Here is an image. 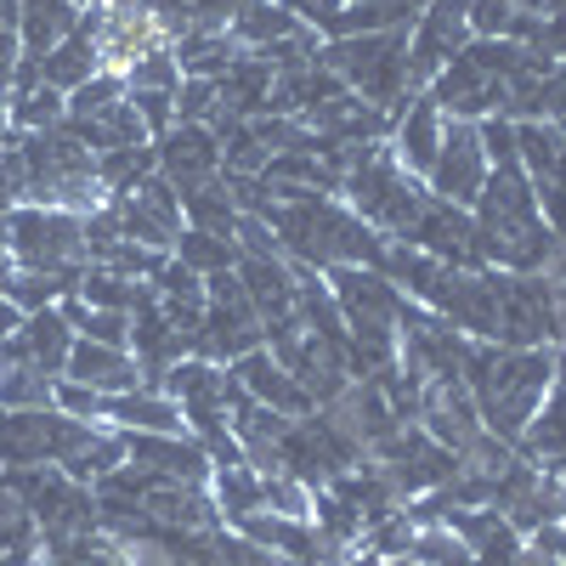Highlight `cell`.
Masks as SVG:
<instances>
[{"instance_id": "6da1fadb", "label": "cell", "mask_w": 566, "mask_h": 566, "mask_svg": "<svg viewBox=\"0 0 566 566\" xmlns=\"http://www.w3.org/2000/svg\"><path fill=\"white\" fill-rule=\"evenodd\" d=\"M555 346H533V352H510L493 340H470L464 352V386L476 397L482 431H493L499 442H522L533 413L544 408L549 386H555Z\"/></svg>"}, {"instance_id": "7a4b0ae2", "label": "cell", "mask_w": 566, "mask_h": 566, "mask_svg": "<svg viewBox=\"0 0 566 566\" xmlns=\"http://www.w3.org/2000/svg\"><path fill=\"white\" fill-rule=\"evenodd\" d=\"M431 187L419 176H408L386 142H363V148H346V181H340V205L357 210L380 239H402V232L419 221Z\"/></svg>"}, {"instance_id": "3957f363", "label": "cell", "mask_w": 566, "mask_h": 566, "mask_svg": "<svg viewBox=\"0 0 566 566\" xmlns=\"http://www.w3.org/2000/svg\"><path fill=\"white\" fill-rule=\"evenodd\" d=\"M0 239H7L12 266L63 277L69 295L85 272V216L45 210V205H18L12 216H0Z\"/></svg>"}, {"instance_id": "277c9868", "label": "cell", "mask_w": 566, "mask_h": 566, "mask_svg": "<svg viewBox=\"0 0 566 566\" xmlns=\"http://www.w3.org/2000/svg\"><path fill=\"white\" fill-rule=\"evenodd\" d=\"M470 45V18H464V0H431L413 29H408V85L424 91L459 52Z\"/></svg>"}, {"instance_id": "5b68a950", "label": "cell", "mask_w": 566, "mask_h": 566, "mask_svg": "<svg viewBox=\"0 0 566 566\" xmlns=\"http://www.w3.org/2000/svg\"><path fill=\"white\" fill-rule=\"evenodd\" d=\"M431 199L442 205H459V210H476L482 187H488V154H482V136H476V119H448L442 130V154L424 176Z\"/></svg>"}, {"instance_id": "8992f818", "label": "cell", "mask_w": 566, "mask_h": 566, "mask_svg": "<svg viewBox=\"0 0 566 566\" xmlns=\"http://www.w3.org/2000/svg\"><path fill=\"white\" fill-rule=\"evenodd\" d=\"M125 459L136 470H148L159 482H187V488H210V453L193 431L181 437H154V431H125Z\"/></svg>"}, {"instance_id": "52a82bcc", "label": "cell", "mask_w": 566, "mask_h": 566, "mask_svg": "<svg viewBox=\"0 0 566 566\" xmlns=\"http://www.w3.org/2000/svg\"><path fill=\"white\" fill-rule=\"evenodd\" d=\"M154 154H159V176L176 187V193H193V187L221 176V136H216V125H170L154 142Z\"/></svg>"}, {"instance_id": "ba28073f", "label": "cell", "mask_w": 566, "mask_h": 566, "mask_svg": "<svg viewBox=\"0 0 566 566\" xmlns=\"http://www.w3.org/2000/svg\"><path fill=\"white\" fill-rule=\"evenodd\" d=\"M402 239L424 255H437L448 266H464V272H476L482 266V250H476V221H470V210L459 205H442V199H424L419 221L402 232Z\"/></svg>"}, {"instance_id": "9c48e42d", "label": "cell", "mask_w": 566, "mask_h": 566, "mask_svg": "<svg viewBox=\"0 0 566 566\" xmlns=\"http://www.w3.org/2000/svg\"><path fill=\"white\" fill-rule=\"evenodd\" d=\"M442 130H448V119H442V108L424 97V91H413V97L391 114V136H386V148H391V159L408 170V176H431V165H437V154H442Z\"/></svg>"}, {"instance_id": "30bf717a", "label": "cell", "mask_w": 566, "mask_h": 566, "mask_svg": "<svg viewBox=\"0 0 566 566\" xmlns=\"http://www.w3.org/2000/svg\"><path fill=\"white\" fill-rule=\"evenodd\" d=\"M227 368H232V380H239L261 408H272V413H283V419H306V413H317L312 391H306V386H301L283 363H272V352H266V346L244 352L239 363H227Z\"/></svg>"}, {"instance_id": "8fae6325", "label": "cell", "mask_w": 566, "mask_h": 566, "mask_svg": "<svg viewBox=\"0 0 566 566\" xmlns=\"http://www.w3.org/2000/svg\"><path fill=\"white\" fill-rule=\"evenodd\" d=\"M103 424L114 431H154V437H181L187 431V413L170 391H154V386H136V391H119L108 397V413Z\"/></svg>"}, {"instance_id": "7c38bea8", "label": "cell", "mask_w": 566, "mask_h": 566, "mask_svg": "<svg viewBox=\"0 0 566 566\" xmlns=\"http://www.w3.org/2000/svg\"><path fill=\"white\" fill-rule=\"evenodd\" d=\"M63 380H80V386L103 391V397H119V391H136V386H142V368H136V357H130V352H119V346L74 340Z\"/></svg>"}, {"instance_id": "4fadbf2b", "label": "cell", "mask_w": 566, "mask_h": 566, "mask_svg": "<svg viewBox=\"0 0 566 566\" xmlns=\"http://www.w3.org/2000/svg\"><path fill=\"white\" fill-rule=\"evenodd\" d=\"M154 45H170V40L159 34V23H154L148 12H142V7H108V23H103V34H97L103 69L125 74L142 52H154Z\"/></svg>"}, {"instance_id": "5bb4252c", "label": "cell", "mask_w": 566, "mask_h": 566, "mask_svg": "<svg viewBox=\"0 0 566 566\" xmlns=\"http://www.w3.org/2000/svg\"><path fill=\"white\" fill-rule=\"evenodd\" d=\"M239 283H244V295L250 306L261 312V323L272 317H295V272L283 266V261H261V255H239Z\"/></svg>"}, {"instance_id": "9a60e30c", "label": "cell", "mask_w": 566, "mask_h": 566, "mask_svg": "<svg viewBox=\"0 0 566 566\" xmlns=\"http://www.w3.org/2000/svg\"><path fill=\"white\" fill-rule=\"evenodd\" d=\"M170 52H176L181 80H221L232 63L244 57V45L232 40L227 29H193V34H181Z\"/></svg>"}, {"instance_id": "2e32d148", "label": "cell", "mask_w": 566, "mask_h": 566, "mask_svg": "<svg viewBox=\"0 0 566 566\" xmlns=\"http://www.w3.org/2000/svg\"><path fill=\"white\" fill-rule=\"evenodd\" d=\"M232 533H244L250 544H261V549H272L277 560H312V549H317V533H312V522H295V515H277V510H255V515H244Z\"/></svg>"}, {"instance_id": "e0dca14e", "label": "cell", "mask_w": 566, "mask_h": 566, "mask_svg": "<svg viewBox=\"0 0 566 566\" xmlns=\"http://www.w3.org/2000/svg\"><path fill=\"white\" fill-rule=\"evenodd\" d=\"M40 560L45 566H136L130 544H119L114 533L91 527V533H63V538H40Z\"/></svg>"}, {"instance_id": "ac0fdd59", "label": "cell", "mask_w": 566, "mask_h": 566, "mask_svg": "<svg viewBox=\"0 0 566 566\" xmlns=\"http://www.w3.org/2000/svg\"><path fill=\"white\" fill-rule=\"evenodd\" d=\"M80 29V12L69 0H23V18H18V40H23V57H45L52 45H63Z\"/></svg>"}, {"instance_id": "d6986e66", "label": "cell", "mask_w": 566, "mask_h": 566, "mask_svg": "<svg viewBox=\"0 0 566 566\" xmlns=\"http://www.w3.org/2000/svg\"><path fill=\"white\" fill-rule=\"evenodd\" d=\"M23 352H29V363L34 368H45V374H63L69 368V352H74V328H69V317L57 312V306H45V312H29V323H23Z\"/></svg>"}, {"instance_id": "ffe728a7", "label": "cell", "mask_w": 566, "mask_h": 566, "mask_svg": "<svg viewBox=\"0 0 566 566\" xmlns=\"http://www.w3.org/2000/svg\"><path fill=\"white\" fill-rule=\"evenodd\" d=\"M227 34L244 45V52H266V45H277V40H295V34H306L290 12L277 7V0H244L239 12H232V23H227Z\"/></svg>"}, {"instance_id": "44dd1931", "label": "cell", "mask_w": 566, "mask_h": 566, "mask_svg": "<svg viewBox=\"0 0 566 566\" xmlns=\"http://www.w3.org/2000/svg\"><path fill=\"white\" fill-rule=\"evenodd\" d=\"M210 499H216L221 527H239L244 515L266 510V499H261V476H255L250 464H216V470H210Z\"/></svg>"}, {"instance_id": "7402d4cb", "label": "cell", "mask_w": 566, "mask_h": 566, "mask_svg": "<svg viewBox=\"0 0 566 566\" xmlns=\"http://www.w3.org/2000/svg\"><path fill=\"white\" fill-rule=\"evenodd\" d=\"M91 74H103V52H97V40L80 34V29H74L63 45H52V52L40 57V80H45V85H57L63 97H69L74 85H85Z\"/></svg>"}, {"instance_id": "603a6c76", "label": "cell", "mask_w": 566, "mask_h": 566, "mask_svg": "<svg viewBox=\"0 0 566 566\" xmlns=\"http://www.w3.org/2000/svg\"><path fill=\"white\" fill-rule=\"evenodd\" d=\"M108 205H114V216H119V239H136V244H148V250H165V255H170L176 232H181L176 216L154 210L142 193H119V199H108Z\"/></svg>"}, {"instance_id": "cb8c5ba5", "label": "cell", "mask_w": 566, "mask_h": 566, "mask_svg": "<svg viewBox=\"0 0 566 566\" xmlns=\"http://www.w3.org/2000/svg\"><path fill=\"white\" fill-rule=\"evenodd\" d=\"M181 227H199V232H216V239H232L239 232V205L227 199V181H205L193 193H181Z\"/></svg>"}, {"instance_id": "d4e9b609", "label": "cell", "mask_w": 566, "mask_h": 566, "mask_svg": "<svg viewBox=\"0 0 566 566\" xmlns=\"http://www.w3.org/2000/svg\"><path fill=\"white\" fill-rule=\"evenodd\" d=\"M560 148H566L560 125H549V119H515V154H522V170L533 181H555Z\"/></svg>"}, {"instance_id": "484cf974", "label": "cell", "mask_w": 566, "mask_h": 566, "mask_svg": "<svg viewBox=\"0 0 566 566\" xmlns=\"http://www.w3.org/2000/svg\"><path fill=\"white\" fill-rule=\"evenodd\" d=\"M52 391H57V374H45V368H34V363L0 368V408H12V413L52 408Z\"/></svg>"}, {"instance_id": "4316f807", "label": "cell", "mask_w": 566, "mask_h": 566, "mask_svg": "<svg viewBox=\"0 0 566 566\" xmlns=\"http://www.w3.org/2000/svg\"><path fill=\"white\" fill-rule=\"evenodd\" d=\"M159 170V154H154V142H142V148H114V154H97V181H103V193L119 199L130 193L136 181H148Z\"/></svg>"}, {"instance_id": "83f0119b", "label": "cell", "mask_w": 566, "mask_h": 566, "mask_svg": "<svg viewBox=\"0 0 566 566\" xmlns=\"http://www.w3.org/2000/svg\"><path fill=\"white\" fill-rule=\"evenodd\" d=\"M170 255H176L181 266H193L199 277L239 266V244H232V239H216V232H199V227H181L176 244H170Z\"/></svg>"}, {"instance_id": "f1b7e54d", "label": "cell", "mask_w": 566, "mask_h": 566, "mask_svg": "<svg viewBox=\"0 0 566 566\" xmlns=\"http://www.w3.org/2000/svg\"><path fill=\"white\" fill-rule=\"evenodd\" d=\"M63 114H69V97L57 85H34V91H18L12 97V130L18 136H29V130H52V125H63Z\"/></svg>"}, {"instance_id": "f546056e", "label": "cell", "mask_w": 566, "mask_h": 566, "mask_svg": "<svg viewBox=\"0 0 566 566\" xmlns=\"http://www.w3.org/2000/svg\"><path fill=\"white\" fill-rule=\"evenodd\" d=\"M413 515L408 510H391V515H380V522H368L363 527V555H374V560H402L408 549H413Z\"/></svg>"}, {"instance_id": "4dcf8cb0", "label": "cell", "mask_w": 566, "mask_h": 566, "mask_svg": "<svg viewBox=\"0 0 566 566\" xmlns=\"http://www.w3.org/2000/svg\"><path fill=\"white\" fill-rule=\"evenodd\" d=\"M0 295L18 301V306H23V317H29V312L57 306V301L69 295V283H63V277H45V272H23V266H12L7 277H0Z\"/></svg>"}, {"instance_id": "1f68e13d", "label": "cell", "mask_w": 566, "mask_h": 566, "mask_svg": "<svg viewBox=\"0 0 566 566\" xmlns=\"http://www.w3.org/2000/svg\"><path fill=\"white\" fill-rule=\"evenodd\" d=\"M125 97V74H114V69H103V74H91L85 85H74L69 91V125H85V119H97L103 108H114Z\"/></svg>"}, {"instance_id": "d6a6232c", "label": "cell", "mask_w": 566, "mask_h": 566, "mask_svg": "<svg viewBox=\"0 0 566 566\" xmlns=\"http://www.w3.org/2000/svg\"><path fill=\"white\" fill-rule=\"evenodd\" d=\"M74 295H80L85 306H103V312H130L136 277H119V272H108V266H85L80 283H74Z\"/></svg>"}, {"instance_id": "836d02e7", "label": "cell", "mask_w": 566, "mask_h": 566, "mask_svg": "<svg viewBox=\"0 0 566 566\" xmlns=\"http://www.w3.org/2000/svg\"><path fill=\"white\" fill-rule=\"evenodd\" d=\"M408 560H413V566H470V549H464V538H459L448 522H431V527L413 533Z\"/></svg>"}, {"instance_id": "e575fe53", "label": "cell", "mask_w": 566, "mask_h": 566, "mask_svg": "<svg viewBox=\"0 0 566 566\" xmlns=\"http://www.w3.org/2000/svg\"><path fill=\"white\" fill-rule=\"evenodd\" d=\"M464 18H470V40H515V29H522L515 0H464Z\"/></svg>"}, {"instance_id": "d590c367", "label": "cell", "mask_w": 566, "mask_h": 566, "mask_svg": "<svg viewBox=\"0 0 566 566\" xmlns=\"http://www.w3.org/2000/svg\"><path fill=\"white\" fill-rule=\"evenodd\" d=\"M261 499L277 515H295V522H312V482H301L295 470H272L261 476Z\"/></svg>"}, {"instance_id": "8d00e7d4", "label": "cell", "mask_w": 566, "mask_h": 566, "mask_svg": "<svg viewBox=\"0 0 566 566\" xmlns=\"http://www.w3.org/2000/svg\"><path fill=\"white\" fill-rule=\"evenodd\" d=\"M165 261H170L165 250H148V244H136V239H114V244H108L97 261H91V266H108V272H119V277H136V283H142V277H154Z\"/></svg>"}, {"instance_id": "74e56055", "label": "cell", "mask_w": 566, "mask_h": 566, "mask_svg": "<svg viewBox=\"0 0 566 566\" xmlns=\"http://www.w3.org/2000/svg\"><path fill=\"white\" fill-rule=\"evenodd\" d=\"M176 85H181V69L170 45H154V52H142L125 69V91H176Z\"/></svg>"}, {"instance_id": "f35d334b", "label": "cell", "mask_w": 566, "mask_h": 566, "mask_svg": "<svg viewBox=\"0 0 566 566\" xmlns=\"http://www.w3.org/2000/svg\"><path fill=\"white\" fill-rule=\"evenodd\" d=\"M216 119H221L216 80H181L176 85V125H216Z\"/></svg>"}, {"instance_id": "ab89813d", "label": "cell", "mask_w": 566, "mask_h": 566, "mask_svg": "<svg viewBox=\"0 0 566 566\" xmlns=\"http://www.w3.org/2000/svg\"><path fill=\"white\" fill-rule=\"evenodd\" d=\"M154 283V290H159V301H181V306H205V277L193 272V266H181L176 255L148 277Z\"/></svg>"}, {"instance_id": "60d3db41", "label": "cell", "mask_w": 566, "mask_h": 566, "mask_svg": "<svg viewBox=\"0 0 566 566\" xmlns=\"http://www.w3.org/2000/svg\"><path fill=\"white\" fill-rule=\"evenodd\" d=\"M52 408H57V413H69V419H85V424H103L108 397H103V391H91V386H80V380H63V374H57Z\"/></svg>"}, {"instance_id": "b9f144b4", "label": "cell", "mask_w": 566, "mask_h": 566, "mask_svg": "<svg viewBox=\"0 0 566 566\" xmlns=\"http://www.w3.org/2000/svg\"><path fill=\"white\" fill-rule=\"evenodd\" d=\"M277 7L290 12L301 29H312L317 40H328L335 23H340V12H346V0H277Z\"/></svg>"}, {"instance_id": "7bdbcfd3", "label": "cell", "mask_w": 566, "mask_h": 566, "mask_svg": "<svg viewBox=\"0 0 566 566\" xmlns=\"http://www.w3.org/2000/svg\"><path fill=\"white\" fill-rule=\"evenodd\" d=\"M125 97H130V108L142 114V125H148L154 142L176 125V91H125Z\"/></svg>"}, {"instance_id": "ee69618b", "label": "cell", "mask_w": 566, "mask_h": 566, "mask_svg": "<svg viewBox=\"0 0 566 566\" xmlns=\"http://www.w3.org/2000/svg\"><path fill=\"white\" fill-rule=\"evenodd\" d=\"M18 57H23V40H18V29L0 23V85H7V91H12V69H18Z\"/></svg>"}, {"instance_id": "f6af8a7d", "label": "cell", "mask_w": 566, "mask_h": 566, "mask_svg": "<svg viewBox=\"0 0 566 566\" xmlns=\"http://www.w3.org/2000/svg\"><path fill=\"white\" fill-rule=\"evenodd\" d=\"M23 306L18 301H7V295H0V340H12V335H23Z\"/></svg>"}, {"instance_id": "bcb514c9", "label": "cell", "mask_w": 566, "mask_h": 566, "mask_svg": "<svg viewBox=\"0 0 566 566\" xmlns=\"http://www.w3.org/2000/svg\"><path fill=\"white\" fill-rule=\"evenodd\" d=\"M555 357H560V363H555V386L566 391V346H555Z\"/></svg>"}, {"instance_id": "7dc6e473", "label": "cell", "mask_w": 566, "mask_h": 566, "mask_svg": "<svg viewBox=\"0 0 566 566\" xmlns=\"http://www.w3.org/2000/svg\"><path fill=\"white\" fill-rule=\"evenodd\" d=\"M69 7H74V12H91V7H103V0H69Z\"/></svg>"}, {"instance_id": "c3c4849f", "label": "cell", "mask_w": 566, "mask_h": 566, "mask_svg": "<svg viewBox=\"0 0 566 566\" xmlns=\"http://www.w3.org/2000/svg\"><path fill=\"white\" fill-rule=\"evenodd\" d=\"M555 181L566 187V148H560V165H555Z\"/></svg>"}]
</instances>
